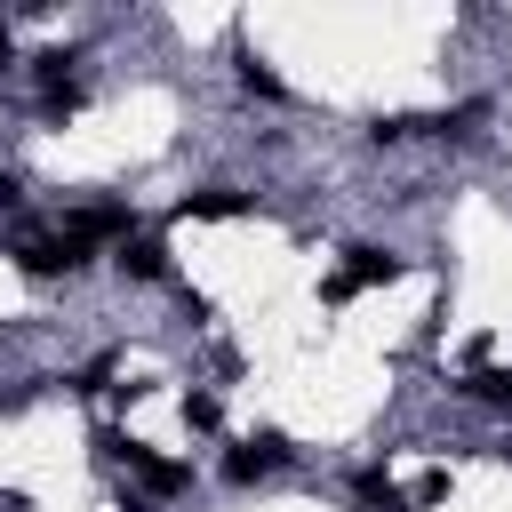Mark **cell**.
<instances>
[{"mask_svg": "<svg viewBox=\"0 0 512 512\" xmlns=\"http://www.w3.org/2000/svg\"><path fill=\"white\" fill-rule=\"evenodd\" d=\"M464 392H472V400H488V408H504V416H512V376H504V368H464Z\"/></svg>", "mask_w": 512, "mask_h": 512, "instance_id": "6", "label": "cell"}, {"mask_svg": "<svg viewBox=\"0 0 512 512\" xmlns=\"http://www.w3.org/2000/svg\"><path fill=\"white\" fill-rule=\"evenodd\" d=\"M176 216H248V192H232V184H200V192L176 200Z\"/></svg>", "mask_w": 512, "mask_h": 512, "instance_id": "5", "label": "cell"}, {"mask_svg": "<svg viewBox=\"0 0 512 512\" xmlns=\"http://www.w3.org/2000/svg\"><path fill=\"white\" fill-rule=\"evenodd\" d=\"M272 464H288V440H280V432H256L248 448H232V464H224V480H240V488H248V480H264Z\"/></svg>", "mask_w": 512, "mask_h": 512, "instance_id": "3", "label": "cell"}, {"mask_svg": "<svg viewBox=\"0 0 512 512\" xmlns=\"http://www.w3.org/2000/svg\"><path fill=\"white\" fill-rule=\"evenodd\" d=\"M96 448H104V456H120V464H128V472H136L144 488H184V480H192L184 464H168V456H152L144 440H120V432H104Z\"/></svg>", "mask_w": 512, "mask_h": 512, "instance_id": "2", "label": "cell"}, {"mask_svg": "<svg viewBox=\"0 0 512 512\" xmlns=\"http://www.w3.org/2000/svg\"><path fill=\"white\" fill-rule=\"evenodd\" d=\"M480 120H488V104H456V112H440V120H432V136H456V144H472V136H480Z\"/></svg>", "mask_w": 512, "mask_h": 512, "instance_id": "9", "label": "cell"}, {"mask_svg": "<svg viewBox=\"0 0 512 512\" xmlns=\"http://www.w3.org/2000/svg\"><path fill=\"white\" fill-rule=\"evenodd\" d=\"M112 264H120L128 280H168V248H160V240H136V232L112 248Z\"/></svg>", "mask_w": 512, "mask_h": 512, "instance_id": "4", "label": "cell"}, {"mask_svg": "<svg viewBox=\"0 0 512 512\" xmlns=\"http://www.w3.org/2000/svg\"><path fill=\"white\" fill-rule=\"evenodd\" d=\"M16 64V40H8V16H0V72Z\"/></svg>", "mask_w": 512, "mask_h": 512, "instance_id": "12", "label": "cell"}, {"mask_svg": "<svg viewBox=\"0 0 512 512\" xmlns=\"http://www.w3.org/2000/svg\"><path fill=\"white\" fill-rule=\"evenodd\" d=\"M400 272H408V264H400L392 248H352V264H344V272H328V280H320V296H328V304H344V296H360V288H376V280H400Z\"/></svg>", "mask_w": 512, "mask_h": 512, "instance_id": "1", "label": "cell"}, {"mask_svg": "<svg viewBox=\"0 0 512 512\" xmlns=\"http://www.w3.org/2000/svg\"><path fill=\"white\" fill-rule=\"evenodd\" d=\"M184 424H192V432H216V400H208V392H184Z\"/></svg>", "mask_w": 512, "mask_h": 512, "instance_id": "10", "label": "cell"}, {"mask_svg": "<svg viewBox=\"0 0 512 512\" xmlns=\"http://www.w3.org/2000/svg\"><path fill=\"white\" fill-rule=\"evenodd\" d=\"M240 88H248V96H264V104H280V96H288V88H280V72H272L264 56H240Z\"/></svg>", "mask_w": 512, "mask_h": 512, "instance_id": "8", "label": "cell"}, {"mask_svg": "<svg viewBox=\"0 0 512 512\" xmlns=\"http://www.w3.org/2000/svg\"><path fill=\"white\" fill-rule=\"evenodd\" d=\"M352 488H360V504H368V512H408V496H400V488H392V480H384L376 464H368V472H360Z\"/></svg>", "mask_w": 512, "mask_h": 512, "instance_id": "7", "label": "cell"}, {"mask_svg": "<svg viewBox=\"0 0 512 512\" xmlns=\"http://www.w3.org/2000/svg\"><path fill=\"white\" fill-rule=\"evenodd\" d=\"M408 504H448V472H424V480H416V496H408Z\"/></svg>", "mask_w": 512, "mask_h": 512, "instance_id": "11", "label": "cell"}]
</instances>
